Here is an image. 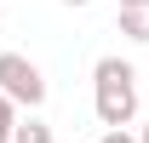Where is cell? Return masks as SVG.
I'll list each match as a JSON object with an SVG mask.
<instances>
[{
    "label": "cell",
    "instance_id": "obj_1",
    "mask_svg": "<svg viewBox=\"0 0 149 143\" xmlns=\"http://www.w3.org/2000/svg\"><path fill=\"white\" fill-rule=\"evenodd\" d=\"M92 103H97V120L103 126H132V115H138V69L126 57H97Z\"/></svg>",
    "mask_w": 149,
    "mask_h": 143
},
{
    "label": "cell",
    "instance_id": "obj_2",
    "mask_svg": "<svg viewBox=\"0 0 149 143\" xmlns=\"http://www.w3.org/2000/svg\"><path fill=\"white\" fill-rule=\"evenodd\" d=\"M0 92L17 109H40L46 103V74H40V63H29L23 52H0Z\"/></svg>",
    "mask_w": 149,
    "mask_h": 143
},
{
    "label": "cell",
    "instance_id": "obj_3",
    "mask_svg": "<svg viewBox=\"0 0 149 143\" xmlns=\"http://www.w3.org/2000/svg\"><path fill=\"white\" fill-rule=\"evenodd\" d=\"M120 35L126 40H149V6H120Z\"/></svg>",
    "mask_w": 149,
    "mask_h": 143
},
{
    "label": "cell",
    "instance_id": "obj_4",
    "mask_svg": "<svg viewBox=\"0 0 149 143\" xmlns=\"http://www.w3.org/2000/svg\"><path fill=\"white\" fill-rule=\"evenodd\" d=\"M12 143H52V126H46V120H17Z\"/></svg>",
    "mask_w": 149,
    "mask_h": 143
},
{
    "label": "cell",
    "instance_id": "obj_5",
    "mask_svg": "<svg viewBox=\"0 0 149 143\" xmlns=\"http://www.w3.org/2000/svg\"><path fill=\"white\" fill-rule=\"evenodd\" d=\"M12 132H17V103L0 92V143H12Z\"/></svg>",
    "mask_w": 149,
    "mask_h": 143
},
{
    "label": "cell",
    "instance_id": "obj_6",
    "mask_svg": "<svg viewBox=\"0 0 149 143\" xmlns=\"http://www.w3.org/2000/svg\"><path fill=\"white\" fill-rule=\"evenodd\" d=\"M97 143H143V137H132L126 126H109V132H103V137H97Z\"/></svg>",
    "mask_w": 149,
    "mask_h": 143
},
{
    "label": "cell",
    "instance_id": "obj_7",
    "mask_svg": "<svg viewBox=\"0 0 149 143\" xmlns=\"http://www.w3.org/2000/svg\"><path fill=\"white\" fill-rule=\"evenodd\" d=\"M63 6H92V0H63Z\"/></svg>",
    "mask_w": 149,
    "mask_h": 143
},
{
    "label": "cell",
    "instance_id": "obj_8",
    "mask_svg": "<svg viewBox=\"0 0 149 143\" xmlns=\"http://www.w3.org/2000/svg\"><path fill=\"white\" fill-rule=\"evenodd\" d=\"M120 6H149V0H120Z\"/></svg>",
    "mask_w": 149,
    "mask_h": 143
},
{
    "label": "cell",
    "instance_id": "obj_9",
    "mask_svg": "<svg viewBox=\"0 0 149 143\" xmlns=\"http://www.w3.org/2000/svg\"><path fill=\"white\" fill-rule=\"evenodd\" d=\"M138 137H143V143H149V126H143V132H138Z\"/></svg>",
    "mask_w": 149,
    "mask_h": 143
}]
</instances>
